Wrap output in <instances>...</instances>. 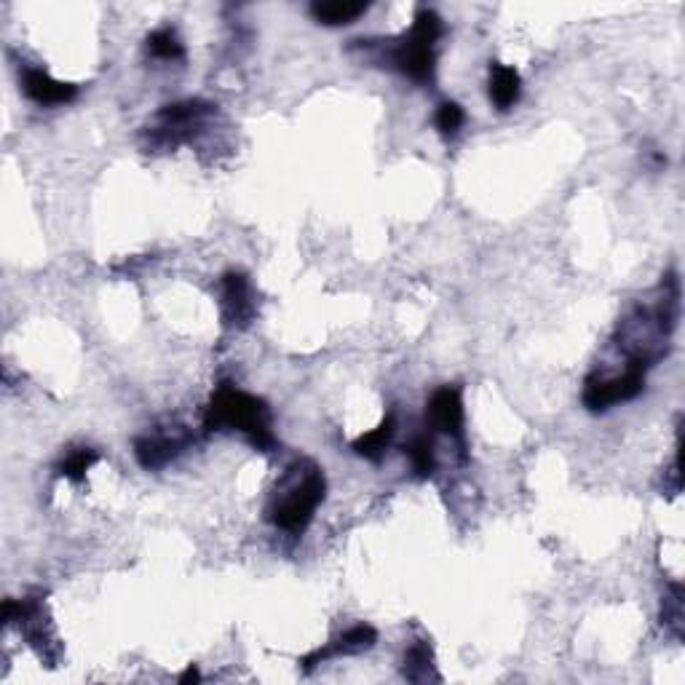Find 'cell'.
<instances>
[{"mask_svg":"<svg viewBox=\"0 0 685 685\" xmlns=\"http://www.w3.org/2000/svg\"><path fill=\"white\" fill-rule=\"evenodd\" d=\"M324 493L327 479L322 471L314 463H295L276 487V498L268 509L273 525L287 533H303L322 506Z\"/></svg>","mask_w":685,"mask_h":685,"instance_id":"6da1fadb","label":"cell"},{"mask_svg":"<svg viewBox=\"0 0 685 685\" xmlns=\"http://www.w3.org/2000/svg\"><path fill=\"white\" fill-rule=\"evenodd\" d=\"M207 429L212 431H239L257 447L271 450L276 445L271 431V410L263 399L252 397L247 391L223 386L207 407Z\"/></svg>","mask_w":685,"mask_h":685,"instance_id":"7a4b0ae2","label":"cell"},{"mask_svg":"<svg viewBox=\"0 0 685 685\" xmlns=\"http://www.w3.org/2000/svg\"><path fill=\"white\" fill-rule=\"evenodd\" d=\"M442 35V19L437 11H418L410 33L394 49V67L415 83H429L437 67V41Z\"/></svg>","mask_w":685,"mask_h":685,"instance_id":"3957f363","label":"cell"},{"mask_svg":"<svg viewBox=\"0 0 685 685\" xmlns=\"http://www.w3.org/2000/svg\"><path fill=\"white\" fill-rule=\"evenodd\" d=\"M215 113V105L201 100H185L174 102V105H166L161 113H158V126H156V142L161 145H180V142L190 140L196 126L204 124V118Z\"/></svg>","mask_w":685,"mask_h":685,"instance_id":"277c9868","label":"cell"},{"mask_svg":"<svg viewBox=\"0 0 685 685\" xmlns=\"http://www.w3.org/2000/svg\"><path fill=\"white\" fill-rule=\"evenodd\" d=\"M643 386L645 367L627 364L624 375H616V378H589V383H586L584 388V405L589 407L592 413H600V410H608V407L635 399L637 394L643 391Z\"/></svg>","mask_w":685,"mask_h":685,"instance_id":"5b68a950","label":"cell"},{"mask_svg":"<svg viewBox=\"0 0 685 685\" xmlns=\"http://www.w3.org/2000/svg\"><path fill=\"white\" fill-rule=\"evenodd\" d=\"M429 426L434 431H442L447 437L458 442V447H466V434H463V399L461 391L455 386H445L434 391V397L426 410Z\"/></svg>","mask_w":685,"mask_h":685,"instance_id":"8992f818","label":"cell"},{"mask_svg":"<svg viewBox=\"0 0 685 685\" xmlns=\"http://www.w3.org/2000/svg\"><path fill=\"white\" fill-rule=\"evenodd\" d=\"M255 316V300L247 276L225 273L223 279V319L228 327H247Z\"/></svg>","mask_w":685,"mask_h":685,"instance_id":"52a82bcc","label":"cell"},{"mask_svg":"<svg viewBox=\"0 0 685 685\" xmlns=\"http://www.w3.org/2000/svg\"><path fill=\"white\" fill-rule=\"evenodd\" d=\"M22 89L33 102L38 105H46V108H54V105H67V102L75 100V89L73 83H62L54 81L46 70H38V67H30L22 75Z\"/></svg>","mask_w":685,"mask_h":685,"instance_id":"ba28073f","label":"cell"},{"mask_svg":"<svg viewBox=\"0 0 685 685\" xmlns=\"http://www.w3.org/2000/svg\"><path fill=\"white\" fill-rule=\"evenodd\" d=\"M375 640H378V632L372 627H367V624H359V627H351L343 637H338L335 643L324 645V648H316L314 653H308L306 659H303V664H306V669L316 667V664H322V661L332 659V656H354V653H362V651H370L372 645H375Z\"/></svg>","mask_w":685,"mask_h":685,"instance_id":"9c48e42d","label":"cell"},{"mask_svg":"<svg viewBox=\"0 0 685 685\" xmlns=\"http://www.w3.org/2000/svg\"><path fill=\"white\" fill-rule=\"evenodd\" d=\"M188 439H169V437H140L134 442V455L142 469H161L166 463L180 455Z\"/></svg>","mask_w":685,"mask_h":685,"instance_id":"30bf717a","label":"cell"},{"mask_svg":"<svg viewBox=\"0 0 685 685\" xmlns=\"http://www.w3.org/2000/svg\"><path fill=\"white\" fill-rule=\"evenodd\" d=\"M522 78L509 65H490V100L498 110H512L520 102Z\"/></svg>","mask_w":685,"mask_h":685,"instance_id":"8fae6325","label":"cell"},{"mask_svg":"<svg viewBox=\"0 0 685 685\" xmlns=\"http://www.w3.org/2000/svg\"><path fill=\"white\" fill-rule=\"evenodd\" d=\"M367 9H370L367 3H356V0H327V3H314L311 14L319 25L340 27L356 22L362 14H367Z\"/></svg>","mask_w":685,"mask_h":685,"instance_id":"7c38bea8","label":"cell"},{"mask_svg":"<svg viewBox=\"0 0 685 685\" xmlns=\"http://www.w3.org/2000/svg\"><path fill=\"white\" fill-rule=\"evenodd\" d=\"M394 434H397V421H394V415H386V418L380 421L378 429L367 431V434H362V437L356 439V455H362L367 461H380V458L386 455V447L391 445Z\"/></svg>","mask_w":685,"mask_h":685,"instance_id":"4fadbf2b","label":"cell"},{"mask_svg":"<svg viewBox=\"0 0 685 685\" xmlns=\"http://www.w3.org/2000/svg\"><path fill=\"white\" fill-rule=\"evenodd\" d=\"M405 677L413 683H426V680H439L434 672V656H431L429 643H415L405 656Z\"/></svg>","mask_w":685,"mask_h":685,"instance_id":"5bb4252c","label":"cell"},{"mask_svg":"<svg viewBox=\"0 0 685 685\" xmlns=\"http://www.w3.org/2000/svg\"><path fill=\"white\" fill-rule=\"evenodd\" d=\"M407 455L413 463V471L418 477H431L437 469V455H434V439L431 434H418V437L407 445Z\"/></svg>","mask_w":685,"mask_h":685,"instance_id":"9a60e30c","label":"cell"},{"mask_svg":"<svg viewBox=\"0 0 685 685\" xmlns=\"http://www.w3.org/2000/svg\"><path fill=\"white\" fill-rule=\"evenodd\" d=\"M148 54L156 59H164V62H182L185 59V46H182L174 30H156L148 38Z\"/></svg>","mask_w":685,"mask_h":685,"instance_id":"2e32d148","label":"cell"},{"mask_svg":"<svg viewBox=\"0 0 685 685\" xmlns=\"http://www.w3.org/2000/svg\"><path fill=\"white\" fill-rule=\"evenodd\" d=\"M97 450H91V447H78V450H73V453H67V458L62 463H59V474L65 479H70V482H81L83 477H86V471L97 463Z\"/></svg>","mask_w":685,"mask_h":685,"instance_id":"e0dca14e","label":"cell"},{"mask_svg":"<svg viewBox=\"0 0 685 685\" xmlns=\"http://www.w3.org/2000/svg\"><path fill=\"white\" fill-rule=\"evenodd\" d=\"M466 113L458 102H442L437 110V129L442 134H458L461 132Z\"/></svg>","mask_w":685,"mask_h":685,"instance_id":"ac0fdd59","label":"cell"},{"mask_svg":"<svg viewBox=\"0 0 685 685\" xmlns=\"http://www.w3.org/2000/svg\"><path fill=\"white\" fill-rule=\"evenodd\" d=\"M664 624L672 627L677 637L683 635V589L680 586H672V597L664 600Z\"/></svg>","mask_w":685,"mask_h":685,"instance_id":"d6986e66","label":"cell"},{"mask_svg":"<svg viewBox=\"0 0 685 685\" xmlns=\"http://www.w3.org/2000/svg\"><path fill=\"white\" fill-rule=\"evenodd\" d=\"M199 680H201V675H199V669L193 667V664H190V667H188V669H185V675H182V677H180V683H199Z\"/></svg>","mask_w":685,"mask_h":685,"instance_id":"ffe728a7","label":"cell"}]
</instances>
